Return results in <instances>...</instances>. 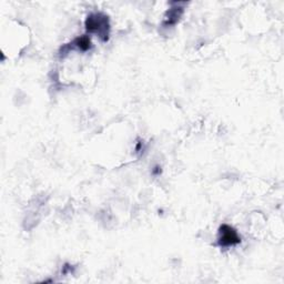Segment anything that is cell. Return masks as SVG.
<instances>
[{
	"instance_id": "cell-1",
	"label": "cell",
	"mask_w": 284,
	"mask_h": 284,
	"mask_svg": "<svg viewBox=\"0 0 284 284\" xmlns=\"http://www.w3.org/2000/svg\"><path fill=\"white\" fill-rule=\"evenodd\" d=\"M220 243L223 246H230L239 243L240 239L237 236L236 232L228 225H223L220 231Z\"/></svg>"
}]
</instances>
